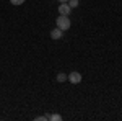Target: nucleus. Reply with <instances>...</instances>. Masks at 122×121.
Wrapping results in <instances>:
<instances>
[{
    "label": "nucleus",
    "instance_id": "0eeeda50",
    "mask_svg": "<svg viewBox=\"0 0 122 121\" xmlns=\"http://www.w3.org/2000/svg\"><path fill=\"white\" fill-rule=\"evenodd\" d=\"M67 79H68V77H67L65 74H57V82H60V84H62V82H65Z\"/></svg>",
    "mask_w": 122,
    "mask_h": 121
},
{
    "label": "nucleus",
    "instance_id": "1a4fd4ad",
    "mask_svg": "<svg viewBox=\"0 0 122 121\" xmlns=\"http://www.w3.org/2000/svg\"><path fill=\"white\" fill-rule=\"evenodd\" d=\"M36 121H47L46 120V115H44V116H36Z\"/></svg>",
    "mask_w": 122,
    "mask_h": 121
},
{
    "label": "nucleus",
    "instance_id": "6e6552de",
    "mask_svg": "<svg viewBox=\"0 0 122 121\" xmlns=\"http://www.w3.org/2000/svg\"><path fill=\"white\" fill-rule=\"evenodd\" d=\"M10 3H11V5H23L25 0H10Z\"/></svg>",
    "mask_w": 122,
    "mask_h": 121
},
{
    "label": "nucleus",
    "instance_id": "9d476101",
    "mask_svg": "<svg viewBox=\"0 0 122 121\" xmlns=\"http://www.w3.org/2000/svg\"><path fill=\"white\" fill-rule=\"evenodd\" d=\"M59 2H60V3H62V2H68V0H59Z\"/></svg>",
    "mask_w": 122,
    "mask_h": 121
},
{
    "label": "nucleus",
    "instance_id": "f03ea898",
    "mask_svg": "<svg viewBox=\"0 0 122 121\" xmlns=\"http://www.w3.org/2000/svg\"><path fill=\"white\" fill-rule=\"evenodd\" d=\"M68 79L67 80H70V84H73V85H76V84H80L81 82V74L78 72V70H73V72H70V74L67 75Z\"/></svg>",
    "mask_w": 122,
    "mask_h": 121
},
{
    "label": "nucleus",
    "instance_id": "39448f33",
    "mask_svg": "<svg viewBox=\"0 0 122 121\" xmlns=\"http://www.w3.org/2000/svg\"><path fill=\"white\" fill-rule=\"evenodd\" d=\"M46 120L47 121H62V116L57 115V113H49V115H46Z\"/></svg>",
    "mask_w": 122,
    "mask_h": 121
},
{
    "label": "nucleus",
    "instance_id": "7ed1b4c3",
    "mask_svg": "<svg viewBox=\"0 0 122 121\" xmlns=\"http://www.w3.org/2000/svg\"><path fill=\"white\" fill-rule=\"evenodd\" d=\"M70 12H72V8H70V5H68L67 2H62V3L59 5V13H60V15L68 17V15H70Z\"/></svg>",
    "mask_w": 122,
    "mask_h": 121
},
{
    "label": "nucleus",
    "instance_id": "f257e3e1",
    "mask_svg": "<svg viewBox=\"0 0 122 121\" xmlns=\"http://www.w3.org/2000/svg\"><path fill=\"white\" fill-rule=\"evenodd\" d=\"M56 25H57V28H60L62 31H67V29L70 28V18L68 17H65V15H60L59 18L56 20Z\"/></svg>",
    "mask_w": 122,
    "mask_h": 121
},
{
    "label": "nucleus",
    "instance_id": "20e7f679",
    "mask_svg": "<svg viewBox=\"0 0 122 121\" xmlns=\"http://www.w3.org/2000/svg\"><path fill=\"white\" fill-rule=\"evenodd\" d=\"M62 36H64V31H62L60 28H57V26L51 31V38H52V39H60Z\"/></svg>",
    "mask_w": 122,
    "mask_h": 121
},
{
    "label": "nucleus",
    "instance_id": "423d86ee",
    "mask_svg": "<svg viewBox=\"0 0 122 121\" xmlns=\"http://www.w3.org/2000/svg\"><path fill=\"white\" fill-rule=\"evenodd\" d=\"M67 3L70 5V8H76V7L80 5V2H78V0H68Z\"/></svg>",
    "mask_w": 122,
    "mask_h": 121
}]
</instances>
